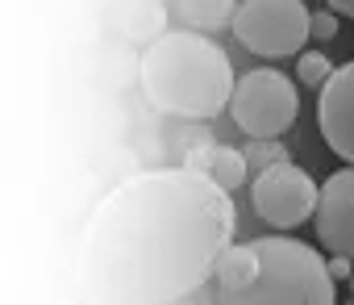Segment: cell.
I'll list each match as a JSON object with an SVG mask.
<instances>
[{"label":"cell","instance_id":"obj_1","mask_svg":"<svg viewBox=\"0 0 354 305\" xmlns=\"http://www.w3.org/2000/svg\"><path fill=\"white\" fill-rule=\"evenodd\" d=\"M234 197L205 172H133L92 209L80 238V284L96 305H175L234 247Z\"/></svg>","mask_w":354,"mask_h":305},{"label":"cell","instance_id":"obj_2","mask_svg":"<svg viewBox=\"0 0 354 305\" xmlns=\"http://www.w3.org/2000/svg\"><path fill=\"white\" fill-rule=\"evenodd\" d=\"M146 101L167 113V117H184V121H209L234 101V67L230 55L196 34V30H171L158 34L138 67Z\"/></svg>","mask_w":354,"mask_h":305},{"label":"cell","instance_id":"obj_3","mask_svg":"<svg viewBox=\"0 0 354 305\" xmlns=\"http://www.w3.org/2000/svg\"><path fill=\"white\" fill-rule=\"evenodd\" d=\"M259 280L250 288H217V305H337L329 259H321L300 238H254Z\"/></svg>","mask_w":354,"mask_h":305},{"label":"cell","instance_id":"obj_4","mask_svg":"<svg viewBox=\"0 0 354 305\" xmlns=\"http://www.w3.org/2000/svg\"><path fill=\"white\" fill-rule=\"evenodd\" d=\"M234 38L263 59H296L313 38V13L304 0H242L234 13Z\"/></svg>","mask_w":354,"mask_h":305},{"label":"cell","instance_id":"obj_5","mask_svg":"<svg viewBox=\"0 0 354 305\" xmlns=\"http://www.w3.org/2000/svg\"><path fill=\"white\" fill-rule=\"evenodd\" d=\"M230 113L246 138H279L300 117V88L275 67H254L238 80Z\"/></svg>","mask_w":354,"mask_h":305},{"label":"cell","instance_id":"obj_6","mask_svg":"<svg viewBox=\"0 0 354 305\" xmlns=\"http://www.w3.org/2000/svg\"><path fill=\"white\" fill-rule=\"evenodd\" d=\"M317 201H321V184L296 164H275V168L259 172L250 184L254 214L263 222H271L275 230H292V226L317 218Z\"/></svg>","mask_w":354,"mask_h":305},{"label":"cell","instance_id":"obj_7","mask_svg":"<svg viewBox=\"0 0 354 305\" xmlns=\"http://www.w3.org/2000/svg\"><path fill=\"white\" fill-rule=\"evenodd\" d=\"M313 226H317V238L329 255L354 259V168H342L321 184Z\"/></svg>","mask_w":354,"mask_h":305},{"label":"cell","instance_id":"obj_8","mask_svg":"<svg viewBox=\"0 0 354 305\" xmlns=\"http://www.w3.org/2000/svg\"><path fill=\"white\" fill-rule=\"evenodd\" d=\"M317 121L329 150L354 168V59L337 67L329 84L317 92Z\"/></svg>","mask_w":354,"mask_h":305},{"label":"cell","instance_id":"obj_9","mask_svg":"<svg viewBox=\"0 0 354 305\" xmlns=\"http://www.w3.org/2000/svg\"><path fill=\"white\" fill-rule=\"evenodd\" d=\"M184 168L213 176L225 193L242 189V184H246V176H250L246 150H238V146H221V142H201V146H192L188 155H184Z\"/></svg>","mask_w":354,"mask_h":305},{"label":"cell","instance_id":"obj_10","mask_svg":"<svg viewBox=\"0 0 354 305\" xmlns=\"http://www.w3.org/2000/svg\"><path fill=\"white\" fill-rule=\"evenodd\" d=\"M259 247L254 243H234L221 259H217V288H250L259 280Z\"/></svg>","mask_w":354,"mask_h":305},{"label":"cell","instance_id":"obj_11","mask_svg":"<svg viewBox=\"0 0 354 305\" xmlns=\"http://www.w3.org/2000/svg\"><path fill=\"white\" fill-rule=\"evenodd\" d=\"M180 13L201 30H217V26H234L238 5L234 0H180Z\"/></svg>","mask_w":354,"mask_h":305},{"label":"cell","instance_id":"obj_12","mask_svg":"<svg viewBox=\"0 0 354 305\" xmlns=\"http://www.w3.org/2000/svg\"><path fill=\"white\" fill-rule=\"evenodd\" d=\"M333 71H337V67H333L329 55H321V51H300V55H296V80H300L304 88H325Z\"/></svg>","mask_w":354,"mask_h":305},{"label":"cell","instance_id":"obj_13","mask_svg":"<svg viewBox=\"0 0 354 305\" xmlns=\"http://www.w3.org/2000/svg\"><path fill=\"white\" fill-rule=\"evenodd\" d=\"M242 150H246V164H250L254 176L267 172V168H275V164H288V150H283L279 138H250Z\"/></svg>","mask_w":354,"mask_h":305},{"label":"cell","instance_id":"obj_14","mask_svg":"<svg viewBox=\"0 0 354 305\" xmlns=\"http://www.w3.org/2000/svg\"><path fill=\"white\" fill-rule=\"evenodd\" d=\"M333 34H337V13H333V9L313 13V38H317V42H333Z\"/></svg>","mask_w":354,"mask_h":305},{"label":"cell","instance_id":"obj_15","mask_svg":"<svg viewBox=\"0 0 354 305\" xmlns=\"http://www.w3.org/2000/svg\"><path fill=\"white\" fill-rule=\"evenodd\" d=\"M329 276L342 280V284H350V276H354V259H350V255H329Z\"/></svg>","mask_w":354,"mask_h":305},{"label":"cell","instance_id":"obj_16","mask_svg":"<svg viewBox=\"0 0 354 305\" xmlns=\"http://www.w3.org/2000/svg\"><path fill=\"white\" fill-rule=\"evenodd\" d=\"M325 9H333L337 17H354V0H325Z\"/></svg>","mask_w":354,"mask_h":305},{"label":"cell","instance_id":"obj_17","mask_svg":"<svg viewBox=\"0 0 354 305\" xmlns=\"http://www.w3.org/2000/svg\"><path fill=\"white\" fill-rule=\"evenodd\" d=\"M346 288H350V293H354V276H350V284H346Z\"/></svg>","mask_w":354,"mask_h":305},{"label":"cell","instance_id":"obj_18","mask_svg":"<svg viewBox=\"0 0 354 305\" xmlns=\"http://www.w3.org/2000/svg\"><path fill=\"white\" fill-rule=\"evenodd\" d=\"M346 305H354V297H350V301H346Z\"/></svg>","mask_w":354,"mask_h":305}]
</instances>
